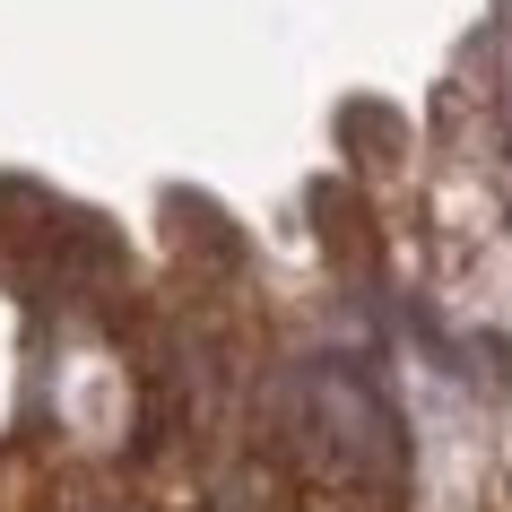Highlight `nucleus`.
I'll return each mask as SVG.
<instances>
[]
</instances>
